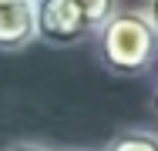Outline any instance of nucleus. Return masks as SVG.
<instances>
[{"label": "nucleus", "instance_id": "1", "mask_svg": "<svg viewBox=\"0 0 158 151\" xmlns=\"http://www.w3.org/2000/svg\"><path fill=\"white\" fill-rule=\"evenodd\" d=\"M94 40L101 64L118 77H138L158 60V30L145 10H118Z\"/></svg>", "mask_w": 158, "mask_h": 151}, {"label": "nucleus", "instance_id": "8", "mask_svg": "<svg viewBox=\"0 0 158 151\" xmlns=\"http://www.w3.org/2000/svg\"><path fill=\"white\" fill-rule=\"evenodd\" d=\"M0 3H17V0H0Z\"/></svg>", "mask_w": 158, "mask_h": 151}, {"label": "nucleus", "instance_id": "4", "mask_svg": "<svg viewBox=\"0 0 158 151\" xmlns=\"http://www.w3.org/2000/svg\"><path fill=\"white\" fill-rule=\"evenodd\" d=\"M104 151H158V131L152 128H128L121 134H114Z\"/></svg>", "mask_w": 158, "mask_h": 151}, {"label": "nucleus", "instance_id": "3", "mask_svg": "<svg viewBox=\"0 0 158 151\" xmlns=\"http://www.w3.org/2000/svg\"><path fill=\"white\" fill-rule=\"evenodd\" d=\"M37 40V10L34 0L0 3V51H24Z\"/></svg>", "mask_w": 158, "mask_h": 151}, {"label": "nucleus", "instance_id": "6", "mask_svg": "<svg viewBox=\"0 0 158 151\" xmlns=\"http://www.w3.org/2000/svg\"><path fill=\"white\" fill-rule=\"evenodd\" d=\"M145 17H148L152 27L158 30V0H148V3H145Z\"/></svg>", "mask_w": 158, "mask_h": 151}, {"label": "nucleus", "instance_id": "7", "mask_svg": "<svg viewBox=\"0 0 158 151\" xmlns=\"http://www.w3.org/2000/svg\"><path fill=\"white\" fill-rule=\"evenodd\" d=\"M152 108H155V114H158V88H155V97H152Z\"/></svg>", "mask_w": 158, "mask_h": 151}, {"label": "nucleus", "instance_id": "2", "mask_svg": "<svg viewBox=\"0 0 158 151\" xmlns=\"http://www.w3.org/2000/svg\"><path fill=\"white\" fill-rule=\"evenodd\" d=\"M37 40L51 47H71L84 37H98L114 14L118 0H34Z\"/></svg>", "mask_w": 158, "mask_h": 151}, {"label": "nucleus", "instance_id": "5", "mask_svg": "<svg viewBox=\"0 0 158 151\" xmlns=\"http://www.w3.org/2000/svg\"><path fill=\"white\" fill-rule=\"evenodd\" d=\"M3 151H54V148H47L40 141H14L10 148H3Z\"/></svg>", "mask_w": 158, "mask_h": 151}]
</instances>
